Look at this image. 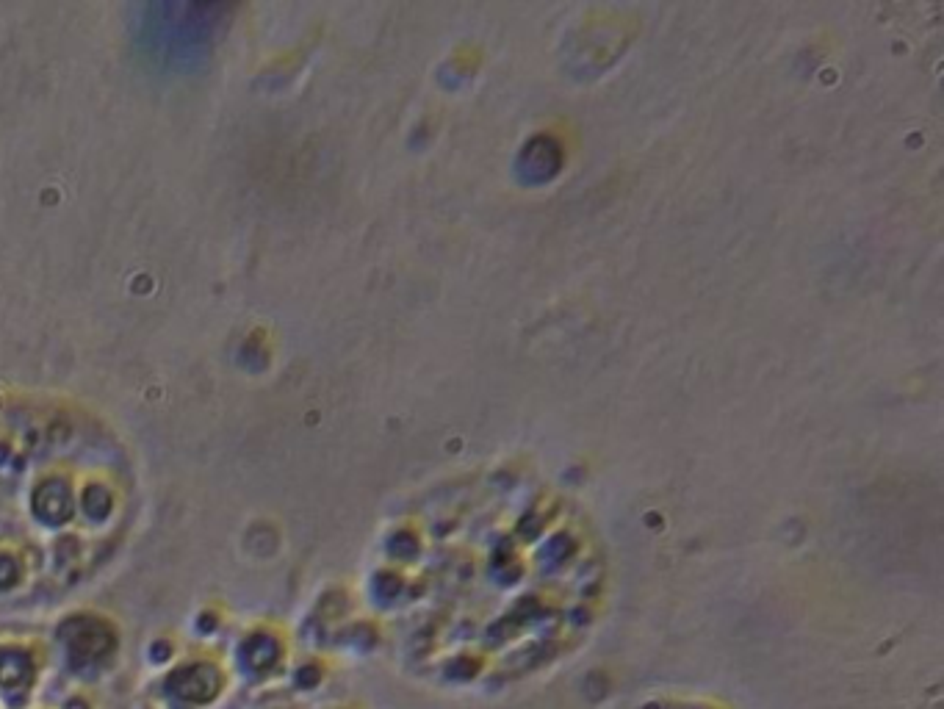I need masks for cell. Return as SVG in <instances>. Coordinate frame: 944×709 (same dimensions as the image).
I'll return each mask as SVG.
<instances>
[{
	"instance_id": "1",
	"label": "cell",
	"mask_w": 944,
	"mask_h": 709,
	"mask_svg": "<svg viewBox=\"0 0 944 709\" xmlns=\"http://www.w3.org/2000/svg\"><path fill=\"white\" fill-rule=\"evenodd\" d=\"M169 693L189 704H205L219 693V673L205 665L183 668L169 679Z\"/></svg>"
},
{
	"instance_id": "2",
	"label": "cell",
	"mask_w": 944,
	"mask_h": 709,
	"mask_svg": "<svg viewBox=\"0 0 944 709\" xmlns=\"http://www.w3.org/2000/svg\"><path fill=\"white\" fill-rule=\"evenodd\" d=\"M31 682V662L23 651H0V690H28Z\"/></svg>"
}]
</instances>
